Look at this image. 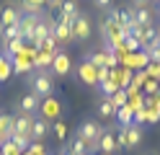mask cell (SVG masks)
<instances>
[{
	"label": "cell",
	"instance_id": "23",
	"mask_svg": "<svg viewBox=\"0 0 160 155\" xmlns=\"http://www.w3.org/2000/svg\"><path fill=\"white\" fill-rule=\"evenodd\" d=\"M13 39H21V26H8L3 28V41H13Z\"/></svg>",
	"mask_w": 160,
	"mask_h": 155
},
{
	"label": "cell",
	"instance_id": "15",
	"mask_svg": "<svg viewBox=\"0 0 160 155\" xmlns=\"http://www.w3.org/2000/svg\"><path fill=\"white\" fill-rule=\"evenodd\" d=\"M47 132H49V121H47L44 116H42V119H34V124H31V142L44 140Z\"/></svg>",
	"mask_w": 160,
	"mask_h": 155
},
{
	"label": "cell",
	"instance_id": "5",
	"mask_svg": "<svg viewBox=\"0 0 160 155\" xmlns=\"http://www.w3.org/2000/svg\"><path fill=\"white\" fill-rule=\"evenodd\" d=\"M39 106H42V98L34 96V93H26V96H21V101H18V114H31V116H36Z\"/></svg>",
	"mask_w": 160,
	"mask_h": 155
},
{
	"label": "cell",
	"instance_id": "20",
	"mask_svg": "<svg viewBox=\"0 0 160 155\" xmlns=\"http://www.w3.org/2000/svg\"><path fill=\"white\" fill-rule=\"evenodd\" d=\"M116 119H119L122 127H132L134 124V111L129 106H122V109H116Z\"/></svg>",
	"mask_w": 160,
	"mask_h": 155
},
{
	"label": "cell",
	"instance_id": "7",
	"mask_svg": "<svg viewBox=\"0 0 160 155\" xmlns=\"http://www.w3.org/2000/svg\"><path fill=\"white\" fill-rule=\"evenodd\" d=\"M18 21H21V13H18V8H0V34H3V28L16 26Z\"/></svg>",
	"mask_w": 160,
	"mask_h": 155
},
{
	"label": "cell",
	"instance_id": "3",
	"mask_svg": "<svg viewBox=\"0 0 160 155\" xmlns=\"http://www.w3.org/2000/svg\"><path fill=\"white\" fill-rule=\"evenodd\" d=\"M49 70H52V75H67V72L72 70V59H70V54L57 49V54H54L52 67H49Z\"/></svg>",
	"mask_w": 160,
	"mask_h": 155
},
{
	"label": "cell",
	"instance_id": "26",
	"mask_svg": "<svg viewBox=\"0 0 160 155\" xmlns=\"http://www.w3.org/2000/svg\"><path fill=\"white\" fill-rule=\"evenodd\" d=\"M54 134H57V140H65L67 137V124L65 121H57L54 124Z\"/></svg>",
	"mask_w": 160,
	"mask_h": 155
},
{
	"label": "cell",
	"instance_id": "11",
	"mask_svg": "<svg viewBox=\"0 0 160 155\" xmlns=\"http://www.w3.org/2000/svg\"><path fill=\"white\" fill-rule=\"evenodd\" d=\"M127 132V150H134L142 145V129H139V124H132V127H124Z\"/></svg>",
	"mask_w": 160,
	"mask_h": 155
},
{
	"label": "cell",
	"instance_id": "33",
	"mask_svg": "<svg viewBox=\"0 0 160 155\" xmlns=\"http://www.w3.org/2000/svg\"><path fill=\"white\" fill-rule=\"evenodd\" d=\"M57 155H67V152H57Z\"/></svg>",
	"mask_w": 160,
	"mask_h": 155
},
{
	"label": "cell",
	"instance_id": "35",
	"mask_svg": "<svg viewBox=\"0 0 160 155\" xmlns=\"http://www.w3.org/2000/svg\"><path fill=\"white\" fill-rule=\"evenodd\" d=\"M101 155H106V152H101Z\"/></svg>",
	"mask_w": 160,
	"mask_h": 155
},
{
	"label": "cell",
	"instance_id": "8",
	"mask_svg": "<svg viewBox=\"0 0 160 155\" xmlns=\"http://www.w3.org/2000/svg\"><path fill=\"white\" fill-rule=\"evenodd\" d=\"M36 116H31V114H18V116L13 119V132L18 134H28L31 137V124H34Z\"/></svg>",
	"mask_w": 160,
	"mask_h": 155
},
{
	"label": "cell",
	"instance_id": "24",
	"mask_svg": "<svg viewBox=\"0 0 160 155\" xmlns=\"http://www.w3.org/2000/svg\"><path fill=\"white\" fill-rule=\"evenodd\" d=\"M142 88H145V93H147V96H158V93H160V85H158V80H152V78H147Z\"/></svg>",
	"mask_w": 160,
	"mask_h": 155
},
{
	"label": "cell",
	"instance_id": "22",
	"mask_svg": "<svg viewBox=\"0 0 160 155\" xmlns=\"http://www.w3.org/2000/svg\"><path fill=\"white\" fill-rule=\"evenodd\" d=\"M111 103H114L116 109H122V106H127V103H129V93H127L124 88H119V90L114 93V96H111Z\"/></svg>",
	"mask_w": 160,
	"mask_h": 155
},
{
	"label": "cell",
	"instance_id": "27",
	"mask_svg": "<svg viewBox=\"0 0 160 155\" xmlns=\"http://www.w3.org/2000/svg\"><path fill=\"white\" fill-rule=\"evenodd\" d=\"M0 147H3V155H18V147H16L11 140H8L5 145H0Z\"/></svg>",
	"mask_w": 160,
	"mask_h": 155
},
{
	"label": "cell",
	"instance_id": "10",
	"mask_svg": "<svg viewBox=\"0 0 160 155\" xmlns=\"http://www.w3.org/2000/svg\"><path fill=\"white\" fill-rule=\"evenodd\" d=\"M98 150L106 152V155H111V152L119 150V147H116V137H114V132H111V129H103L101 140H98Z\"/></svg>",
	"mask_w": 160,
	"mask_h": 155
},
{
	"label": "cell",
	"instance_id": "25",
	"mask_svg": "<svg viewBox=\"0 0 160 155\" xmlns=\"http://www.w3.org/2000/svg\"><path fill=\"white\" fill-rule=\"evenodd\" d=\"M11 65H13V62H8V59H0V80H5L8 75H11V70H13Z\"/></svg>",
	"mask_w": 160,
	"mask_h": 155
},
{
	"label": "cell",
	"instance_id": "19",
	"mask_svg": "<svg viewBox=\"0 0 160 155\" xmlns=\"http://www.w3.org/2000/svg\"><path fill=\"white\" fill-rule=\"evenodd\" d=\"M98 116H101V119L116 116V106L111 103V98H101V103H98Z\"/></svg>",
	"mask_w": 160,
	"mask_h": 155
},
{
	"label": "cell",
	"instance_id": "2",
	"mask_svg": "<svg viewBox=\"0 0 160 155\" xmlns=\"http://www.w3.org/2000/svg\"><path fill=\"white\" fill-rule=\"evenodd\" d=\"M101 134H103V127L98 121H93V119H85L78 127V137L88 145V152H96L98 150V140H101Z\"/></svg>",
	"mask_w": 160,
	"mask_h": 155
},
{
	"label": "cell",
	"instance_id": "16",
	"mask_svg": "<svg viewBox=\"0 0 160 155\" xmlns=\"http://www.w3.org/2000/svg\"><path fill=\"white\" fill-rule=\"evenodd\" d=\"M54 36H57V44H67L70 39H72V26L65 23V21H57V26H54Z\"/></svg>",
	"mask_w": 160,
	"mask_h": 155
},
{
	"label": "cell",
	"instance_id": "29",
	"mask_svg": "<svg viewBox=\"0 0 160 155\" xmlns=\"http://www.w3.org/2000/svg\"><path fill=\"white\" fill-rule=\"evenodd\" d=\"M111 3H114V0H93V5L101 8V10H103V8H111Z\"/></svg>",
	"mask_w": 160,
	"mask_h": 155
},
{
	"label": "cell",
	"instance_id": "12",
	"mask_svg": "<svg viewBox=\"0 0 160 155\" xmlns=\"http://www.w3.org/2000/svg\"><path fill=\"white\" fill-rule=\"evenodd\" d=\"M96 72H98V67H93L91 62H85V59H83V65L78 67V75H80V80H83V83H88V85H96V83H98Z\"/></svg>",
	"mask_w": 160,
	"mask_h": 155
},
{
	"label": "cell",
	"instance_id": "34",
	"mask_svg": "<svg viewBox=\"0 0 160 155\" xmlns=\"http://www.w3.org/2000/svg\"><path fill=\"white\" fill-rule=\"evenodd\" d=\"M0 155H3V147H0Z\"/></svg>",
	"mask_w": 160,
	"mask_h": 155
},
{
	"label": "cell",
	"instance_id": "17",
	"mask_svg": "<svg viewBox=\"0 0 160 155\" xmlns=\"http://www.w3.org/2000/svg\"><path fill=\"white\" fill-rule=\"evenodd\" d=\"M65 152H67V155H88V145L75 134V137L70 140V145H67V150H65Z\"/></svg>",
	"mask_w": 160,
	"mask_h": 155
},
{
	"label": "cell",
	"instance_id": "31",
	"mask_svg": "<svg viewBox=\"0 0 160 155\" xmlns=\"http://www.w3.org/2000/svg\"><path fill=\"white\" fill-rule=\"evenodd\" d=\"M147 155H158V152H147Z\"/></svg>",
	"mask_w": 160,
	"mask_h": 155
},
{
	"label": "cell",
	"instance_id": "28",
	"mask_svg": "<svg viewBox=\"0 0 160 155\" xmlns=\"http://www.w3.org/2000/svg\"><path fill=\"white\" fill-rule=\"evenodd\" d=\"M44 3L49 5V10H59V8H62V3H65V0H44Z\"/></svg>",
	"mask_w": 160,
	"mask_h": 155
},
{
	"label": "cell",
	"instance_id": "13",
	"mask_svg": "<svg viewBox=\"0 0 160 155\" xmlns=\"http://www.w3.org/2000/svg\"><path fill=\"white\" fill-rule=\"evenodd\" d=\"M42 10H44V0H21L18 13H23V16H42Z\"/></svg>",
	"mask_w": 160,
	"mask_h": 155
},
{
	"label": "cell",
	"instance_id": "21",
	"mask_svg": "<svg viewBox=\"0 0 160 155\" xmlns=\"http://www.w3.org/2000/svg\"><path fill=\"white\" fill-rule=\"evenodd\" d=\"M106 57H108V54L101 49V52H91V54L85 57V62H91L93 67H106Z\"/></svg>",
	"mask_w": 160,
	"mask_h": 155
},
{
	"label": "cell",
	"instance_id": "9",
	"mask_svg": "<svg viewBox=\"0 0 160 155\" xmlns=\"http://www.w3.org/2000/svg\"><path fill=\"white\" fill-rule=\"evenodd\" d=\"M129 13H132L134 26H142V28L152 26V13H150V8H147V5H145V8H132Z\"/></svg>",
	"mask_w": 160,
	"mask_h": 155
},
{
	"label": "cell",
	"instance_id": "32",
	"mask_svg": "<svg viewBox=\"0 0 160 155\" xmlns=\"http://www.w3.org/2000/svg\"><path fill=\"white\" fill-rule=\"evenodd\" d=\"M158 10H160V0H158Z\"/></svg>",
	"mask_w": 160,
	"mask_h": 155
},
{
	"label": "cell",
	"instance_id": "14",
	"mask_svg": "<svg viewBox=\"0 0 160 155\" xmlns=\"http://www.w3.org/2000/svg\"><path fill=\"white\" fill-rule=\"evenodd\" d=\"M39 109H42L44 119L49 121V119H54L57 114H59V109H62V106H59V101H57L54 96H49V98H44V101H42V106H39Z\"/></svg>",
	"mask_w": 160,
	"mask_h": 155
},
{
	"label": "cell",
	"instance_id": "6",
	"mask_svg": "<svg viewBox=\"0 0 160 155\" xmlns=\"http://www.w3.org/2000/svg\"><path fill=\"white\" fill-rule=\"evenodd\" d=\"M78 16H80L78 3H75V0H65V3H62V8H59V21H65V23H70V26H72Z\"/></svg>",
	"mask_w": 160,
	"mask_h": 155
},
{
	"label": "cell",
	"instance_id": "18",
	"mask_svg": "<svg viewBox=\"0 0 160 155\" xmlns=\"http://www.w3.org/2000/svg\"><path fill=\"white\" fill-rule=\"evenodd\" d=\"M13 72L16 75H28V72H34V62H26L23 54H18L13 59Z\"/></svg>",
	"mask_w": 160,
	"mask_h": 155
},
{
	"label": "cell",
	"instance_id": "1",
	"mask_svg": "<svg viewBox=\"0 0 160 155\" xmlns=\"http://www.w3.org/2000/svg\"><path fill=\"white\" fill-rule=\"evenodd\" d=\"M28 83H31V93L39 98L54 96V83H52V70L44 72H28Z\"/></svg>",
	"mask_w": 160,
	"mask_h": 155
},
{
	"label": "cell",
	"instance_id": "4",
	"mask_svg": "<svg viewBox=\"0 0 160 155\" xmlns=\"http://www.w3.org/2000/svg\"><path fill=\"white\" fill-rule=\"evenodd\" d=\"M88 36H91V18L80 13L75 18V23H72V39L75 41H85Z\"/></svg>",
	"mask_w": 160,
	"mask_h": 155
},
{
	"label": "cell",
	"instance_id": "30",
	"mask_svg": "<svg viewBox=\"0 0 160 155\" xmlns=\"http://www.w3.org/2000/svg\"><path fill=\"white\" fill-rule=\"evenodd\" d=\"M147 5V0H134V8H145Z\"/></svg>",
	"mask_w": 160,
	"mask_h": 155
}]
</instances>
